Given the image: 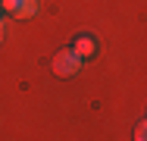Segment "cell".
<instances>
[{
  "instance_id": "6da1fadb",
  "label": "cell",
  "mask_w": 147,
  "mask_h": 141,
  "mask_svg": "<svg viewBox=\"0 0 147 141\" xmlns=\"http://www.w3.org/2000/svg\"><path fill=\"white\" fill-rule=\"evenodd\" d=\"M53 75H59V79H69V75H75L78 72V66H82V56L75 54V50H59L57 56H53Z\"/></svg>"
},
{
  "instance_id": "7a4b0ae2",
  "label": "cell",
  "mask_w": 147,
  "mask_h": 141,
  "mask_svg": "<svg viewBox=\"0 0 147 141\" xmlns=\"http://www.w3.org/2000/svg\"><path fill=\"white\" fill-rule=\"evenodd\" d=\"M34 13H38V0H16V13L13 16L25 19V16H34Z\"/></svg>"
},
{
  "instance_id": "3957f363",
  "label": "cell",
  "mask_w": 147,
  "mask_h": 141,
  "mask_svg": "<svg viewBox=\"0 0 147 141\" xmlns=\"http://www.w3.org/2000/svg\"><path fill=\"white\" fill-rule=\"evenodd\" d=\"M94 50H97V47H94V41H91V38H78V41H75V54L82 56V60L94 56Z\"/></svg>"
},
{
  "instance_id": "277c9868",
  "label": "cell",
  "mask_w": 147,
  "mask_h": 141,
  "mask_svg": "<svg viewBox=\"0 0 147 141\" xmlns=\"http://www.w3.org/2000/svg\"><path fill=\"white\" fill-rule=\"evenodd\" d=\"M135 141H147V129H144V122H138V129H135Z\"/></svg>"
},
{
  "instance_id": "5b68a950",
  "label": "cell",
  "mask_w": 147,
  "mask_h": 141,
  "mask_svg": "<svg viewBox=\"0 0 147 141\" xmlns=\"http://www.w3.org/2000/svg\"><path fill=\"white\" fill-rule=\"evenodd\" d=\"M0 6H3V13H9V16L16 13V0H0Z\"/></svg>"
},
{
  "instance_id": "8992f818",
  "label": "cell",
  "mask_w": 147,
  "mask_h": 141,
  "mask_svg": "<svg viewBox=\"0 0 147 141\" xmlns=\"http://www.w3.org/2000/svg\"><path fill=\"white\" fill-rule=\"evenodd\" d=\"M3 38H6V28H3V22H0V41H3Z\"/></svg>"
}]
</instances>
